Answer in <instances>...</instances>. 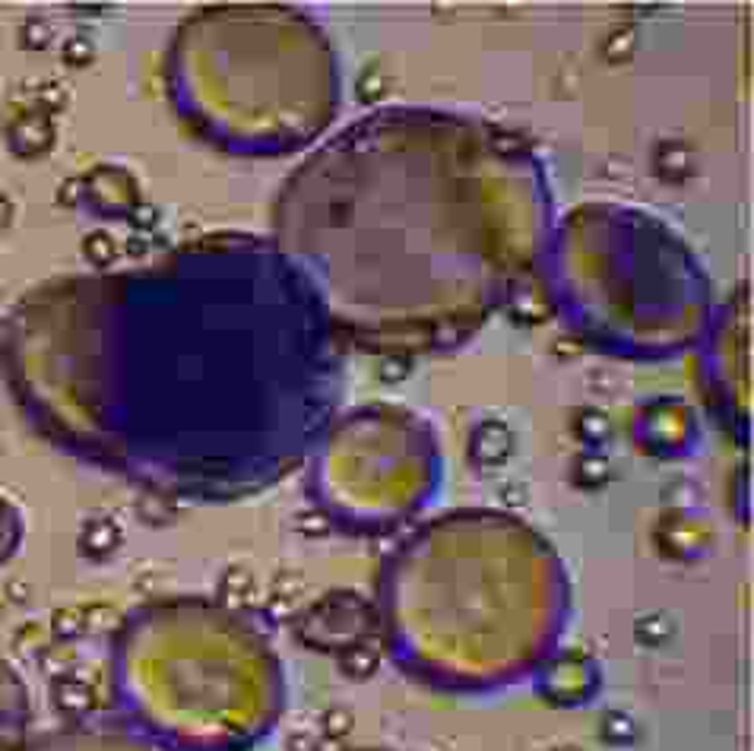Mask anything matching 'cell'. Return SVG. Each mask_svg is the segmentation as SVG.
<instances>
[{
	"mask_svg": "<svg viewBox=\"0 0 754 751\" xmlns=\"http://www.w3.org/2000/svg\"><path fill=\"white\" fill-rule=\"evenodd\" d=\"M387 619L403 663L444 688L482 691L549 657L564 619L552 552L513 524H447L399 555Z\"/></svg>",
	"mask_w": 754,
	"mask_h": 751,
	"instance_id": "obj_1",
	"label": "cell"
},
{
	"mask_svg": "<svg viewBox=\"0 0 754 751\" xmlns=\"http://www.w3.org/2000/svg\"><path fill=\"white\" fill-rule=\"evenodd\" d=\"M118 679L136 735L165 751L254 749L286 698L264 638L210 602L143 612L124 638Z\"/></svg>",
	"mask_w": 754,
	"mask_h": 751,
	"instance_id": "obj_2",
	"label": "cell"
},
{
	"mask_svg": "<svg viewBox=\"0 0 754 751\" xmlns=\"http://www.w3.org/2000/svg\"><path fill=\"white\" fill-rule=\"evenodd\" d=\"M22 751H155L143 735L109 727H77V730L44 735Z\"/></svg>",
	"mask_w": 754,
	"mask_h": 751,
	"instance_id": "obj_3",
	"label": "cell"
},
{
	"mask_svg": "<svg viewBox=\"0 0 754 751\" xmlns=\"http://www.w3.org/2000/svg\"><path fill=\"white\" fill-rule=\"evenodd\" d=\"M29 704L22 686L0 666V751L26 749Z\"/></svg>",
	"mask_w": 754,
	"mask_h": 751,
	"instance_id": "obj_4",
	"label": "cell"
},
{
	"mask_svg": "<svg viewBox=\"0 0 754 751\" xmlns=\"http://www.w3.org/2000/svg\"><path fill=\"white\" fill-rule=\"evenodd\" d=\"M353 751H390V749H353Z\"/></svg>",
	"mask_w": 754,
	"mask_h": 751,
	"instance_id": "obj_5",
	"label": "cell"
}]
</instances>
